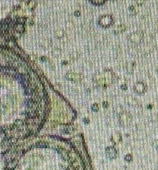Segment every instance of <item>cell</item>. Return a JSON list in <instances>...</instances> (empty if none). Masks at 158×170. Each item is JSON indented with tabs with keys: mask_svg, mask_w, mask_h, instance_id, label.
<instances>
[{
	"mask_svg": "<svg viewBox=\"0 0 158 170\" xmlns=\"http://www.w3.org/2000/svg\"><path fill=\"white\" fill-rule=\"evenodd\" d=\"M114 23L115 19L111 14H104L98 18V25L104 28H108L112 26Z\"/></svg>",
	"mask_w": 158,
	"mask_h": 170,
	"instance_id": "1",
	"label": "cell"
},
{
	"mask_svg": "<svg viewBox=\"0 0 158 170\" xmlns=\"http://www.w3.org/2000/svg\"><path fill=\"white\" fill-rule=\"evenodd\" d=\"M143 33L142 32H135L128 36L129 40L134 43L138 44L142 42L143 39Z\"/></svg>",
	"mask_w": 158,
	"mask_h": 170,
	"instance_id": "2",
	"label": "cell"
},
{
	"mask_svg": "<svg viewBox=\"0 0 158 170\" xmlns=\"http://www.w3.org/2000/svg\"><path fill=\"white\" fill-rule=\"evenodd\" d=\"M126 26L124 24L118 25L115 26L113 30V32L115 34H119L123 33L126 30Z\"/></svg>",
	"mask_w": 158,
	"mask_h": 170,
	"instance_id": "3",
	"label": "cell"
},
{
	"mask_svg": "<svg viewBox=\"0 0 158 170\" xmlns=\"http://www.w3.org/2000/svg\"><path fill=\"white\" fill-rule=\"evenodd\" d=\"M91 4L95 6H102L104 5L108 0H89Z\"/></svg>",
	"mask_w": 158,
	"mask_h": 170,
	"instance_id": "4",
	"label": "cell"
},
{
	"mask_svg": "<svg viewBox=\"0 0 158 170\" xmlns=\"http://www.w3.org/2000/svg\"><path fill=\"white\" fill-rule=\"evenodd\" d=\"M92 109H93V110L94 111H97L98 109H99V106H98V105H97V104L94 105L93 106V107H92Z\"/></svg>",
	"mask_w": 158,
	"mask_h": 170,
	"instance_id": "5",
	"label": "cell"
},
{
	"mask_svg": "<svg viewBox=\"0 0 158 170\" xmlns=\"http://www.w3.org/2000/svg\"><path fill=\"white\" fill-rule=\"evenodd\" d=\"M145 2L144 0H137V4L139 5H141Z\"/></svg>",
	"mask_w": 158,
	"mask_h": 170,
	"instance_id": "6",
	"label": "cell"
},
{
	"mask_svg": "<svg viewBox=\"0 0 158 170\" xmlns=\"http://www.w3.org/2000/svg\"><path fill=\"white\" fill-rule=\"evenodd\" d=\"M109 1H111V2H116V1H117L118 0H109Z\"/></svg>",
	"mask_w": 158,
	"mask_h": 170,
	"instance_id": "7",
	"label": "cell"
}]
</instances>
